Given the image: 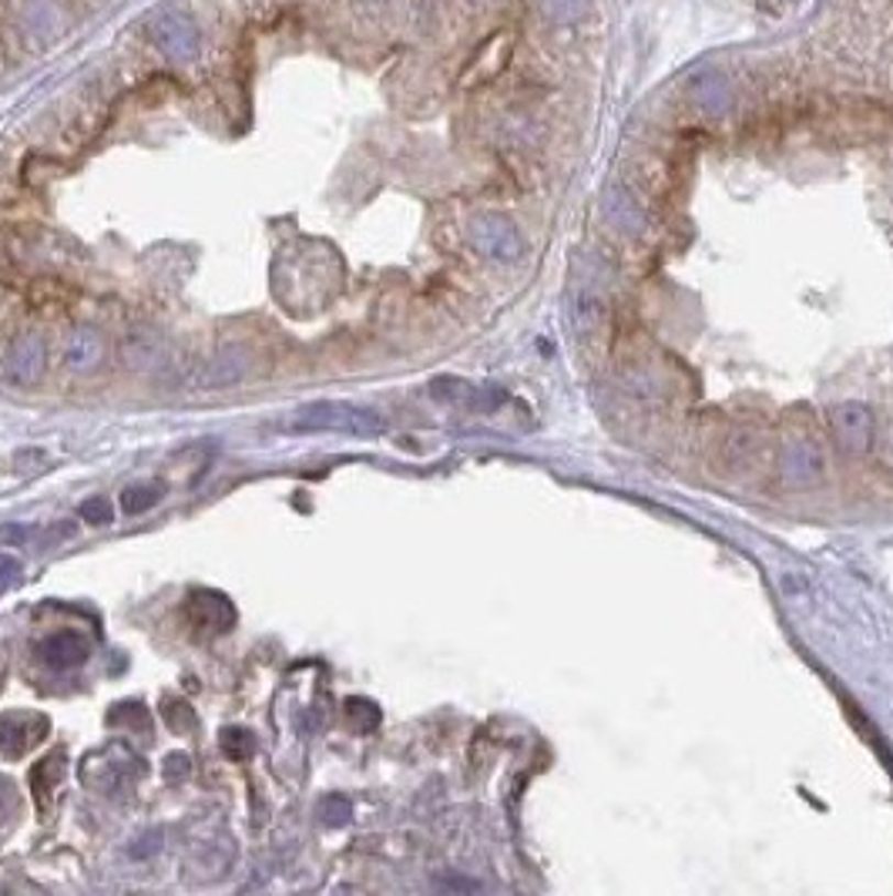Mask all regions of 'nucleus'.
<instances>
[{
  "label": "nucleus",
  "instance_id": "1",
  "mask_svg": "<svg viewBox=\"0 0 893 896\" xmlns=\"http://www.w3.org/2000/svg\"><path fill=\"white\" fill-rule=\"evenodd\" d=\"M293 430L299 433H346V436H379L387 430V420H383L376 410L356 407V403H343V400H319L302 407L293 423Z\"/></svg>",
  "mask_w": 893,
  "mask_h": 896
},
{
  "label": "nucleus",
  "instance_id": "2",
  "mask_svg": "<svg viewBox=\"0 0 893 896\" xmlns=\"http://www.w3.org/2000/svg\"><path fill=\"white\" fill-rule=\"evenodd\" d=\"M148 37L172 60H196L202 54V31L196 18L178 8H162L148 24Z\"/></svg>",
  "mask_w": 893,
  "mask_h": 896
},
{
  "label": "nucleus",
  "instance_id": "3",
  "mask_svg": "<svg viewBox=\"0 0 893 896\" xmlns=\"http://www.w3.org/2000/svg\"><path fill=\"white\" fill-rule=\"evenodd\" d=\"M829 430H834V440L844 454H867L873 440H877V420H873V410L867 403H857V400H847L840 407H834L829 413Z\"/></svg>",
  "mask_w": 893,
  "mask_h": 896
},
{
  "label": "nucleus",
  "instance_id": "4",
  "mask_svg": "<svg viewBox=\"0 0 893 896\" xmlns=\"http://www.w3.org/2000/svg\"><path fill=\"white\" fill-rule=\"evenodd\" d=\"M47 366V343L41 333H21L11 350H8V359H4V373L11 383H18V387H31V383L41 379Z\"/></svg>",
  "mask_w": 893,
  "mask_h": 896
},
{
  "label": "nucleus",
  "instance_id": "5",
  "mask_svg": "<svg viewBox=\"0 0 893 896\" xmlns=\"http://www.w3.org/2000/svg\"><path fill=\"white\" fill-rule=\"evenodd\" d=\"M471 239H474V245H477L484 255H490V259H500V263L515 259V255L521 252V235H518V229L510 225L507 219H500V215H481V219L471 225Z\"/></svg>",
  "mask_w": 893,
  "mask_h": 896
},
{
  "label": "nucleus",
  "instance_id": "6",
  "mask_svg": "<svg viewBox=\"0 0 893 896\" xmlns=\"http://www.w3.org/2000/svg\"><path fill=\"white\" fill-rule=\"evenodd\" d=\"M515 31H497L490 41H484L477 47V54L471 57L467 71H464V85H481V81H490L497 78L507 64H510V54H515Z\"/></svg>",
  "mask_w": 893,
  "mask_h": 896
},
{
  "label": "nucleus",
  "instance_id": "7",
  "mask_svg": "<svg viewBox=\"0 0 893 896\" xmlns=\"http://www.w3.org/2000/svg\"><path fill=\"white\" fill-rule=\"evenodd\" d=\"M37 659L54 668V672H68V668H78L85 659H88V642L78 638L75 631H57L51 638L37 645Z\"/></svg>",
  "mask_w": 893,
  "mask_h": 896
},
{
  "label": "nucleus",
  "instance_id": "8",
  "mask_svg": "<svg viewBox=\"0 0 893 896\" xmlns=\"http://www.w3.org/2000/svg\"><path fill=\"white\" fill-rule=\"evenodd\" d=\"M44 732H47V719H41V716H11V719L0 722V752L18 759L34 742H41Z\"/></svg>",
  "mask_w": 893,
  "mask_h": 896
},
{
  "label": "nucleus",
  "instance_id": "9",
  "mask_svg": "<svg viewBox=\"0 0 893 896\" xmlns=\"http://www.w3.org/2000/svg\"><path fill=\"white\" fill-rule=\"evenodd\" d=\"M188 615L206 631H229L235 624V608L225 595L216 591H196L188 605Z\"/></svg>",
  "mask_w": 893,
  "mask_h": 896
},
{
  "label": "nucleus",
  "instance_id": "10",
  "mask_svg": "<svg viewBox=\"0 0 893 896\" xmlns=\"http://www.w3.org/2000/svg\"><path fill=\"white\" fill-rule=\"evenodd\" d=\"M104 359V336L98 330H75L68 336V346H64V363L75 373H91L98 369Z\"/></svg>",
  "mask_w": 893,
  "mask_h": 896
},
{
  "label": "nucleus",
  "instance_id": "11",
  "mask_svg": "<svg viewBox=\"0 0 893 896\" xmlns=\"http://www.w3.org/2000/svg\"><path fill=\"white\" fill-rule=\"evenodd\" d=\"M245 369H249V356L242 350H225L212 363L202 366L196 383L206 390H225V387H232V383H239L245 376Z\"/></svg>",
  "mask_w": 893,
  "mask_h": 896
},
{
  "label": "nucleus",
  "instance_id": "12",
  "mask_svg": "<svg viewBox=\"0 0 893 896\" xmlns=\"http://www.w3.org/2000/svg\"><path fill=\"white\" fill-rule=\"evenodd\" d=\"M158 356H162V343L152 333H132V336L124 340V363L128 366L148 369V366L158 363Z\"/></svg>",
  "mask_w": 893,
  "mask_h": 896
},
{
  "label": "nucleus",
  "instance_id": "13",
  "mask_svg": "<svg viewBox=\"0 0 893 896\" xmlns=\"http://www.w3.org/2000/svg\"><path fill=\"white\" fill-rule=\"evenodd\" d=\"M592 8V0H541V11L551 24H578Z\"/></svg>",
  "mask_w": 893,
  "mask_h": 896
},
{
  "label": "nucleus",
  "instance_id": "14",
  "mask_svg": "<svg viewBox=\"0 0 893 896\" xmlns=\"http://www.w3.org/2000/svg\"><path fill=\"white\" fill-rule=\"evenodd\" d=\"M158 500H162V484H135L121 494V510L124 515H145Z\"/></svg>",
  "mask_w": 893,
  "mask_h": 896
},
{
  "label": "nucleus",
  "instance_id": "15",
  "mask_svg": "<svg viewBox=\"0 0 893 896\" xmlns=\"http://www.w3.org/2000/svg\"><path fill=\"white\" fill-rule=\"evenodd\" d=\"M816 467H819V457H816L813 446L796 443L793 451H790V457H786V474H790L793 480H809V477H816Z\"/></svg>",
  "mask_w": 893,
  "mask_h": 896
},
{
  "label": "nucleus",
  "instance_id": "16",
  "mask_svg": "<svg viewBox=\"0 0 893 896\" xmlns=\"http://www.w3.org/2000/svg\"><path fill=\"white\" fill-rule=\"evenodd\" d=\"M219 745H222L225 759H232V762H245L255 752V739L245 729H225L219 735Z\"/></svg>",
  "mask_w": 893,
  "mask_h": 896
},
{
  "label": "nucleus",
  "instance_id": "17",
  "mask_svg": "<svg viewBox=\"0 0 893 896\" xmlns=\"http://www.w3.org/2000/svg\"><path fill=\"white\" fill-rule=\"evenodd\" d=\"M346 716H350V722H353L356 732H370L379 722L376 706H373V701H366V698H350L346 701Z\"/></svg>",
  "mask_w": 893,
  "mask_h": 896
},
{
  "label": "nucleus",
  "instance_id": "18",
  "mask_svg": "<svg viewBox=\"0 0 893 896\" xmlns=\"http://www.w3.org/2000/svg\"><path fill=\"white\" fill-rule=\"evenodd\" d=\"M81 518H85L88 524H108V521H111V507H108V500H104V497L85 500V504H81Z\"/></svg>",
  "mask_w": 893,
  "mask_h": 896
},
{
  "label": "nucleus",
  "instance_id": "19",
  "mask_svg": "<svg viewBox=\"0 0 893 896\" xmlns=\"http://www.w3.org/2000/svg\"><path fill=\"white\" fill-rule=\"evenodd\" d=\"M323 816H327L330 826H343L350 819V803L343 796H327L323 799Z\"/></svg>",
  "mask_w": 893,
  "mask_h": 896
},
{
  "label": "nucleus",
  "instance_id": "20",
  "mask_svg": "<svg viewBox=\"0 0 893 896\" xmlns=\"http://www.w3.org/2000/svg\"><path fill=\"white\" fill-rule=\"evenodd\" d=\"M21 578V561L14 554H0V595Z\"/></svg>",
  "mask_w": 893,
  "mask_h": 896
},
{
  "label": "nucleus",
  "instance_id": "21",
  "mask_svg": "<svg viewBox=\"0 0 893 896\" xmlns=\"http://www.w3.org/2000/svg\"><path fill=\"white\" fill-rule=\"evenodd\" d=\"M188 770H191V759L185 755V752H175V755H168V762H165V776L175 783V779H181V776H188Z\"/></svg>",
  "mask_w": 893,
  "mask_h": 896
},
{
  "label": "nucleus",
  "instance_id": "22",
  "mask_svg": "<svg viewBox=\"0 0 893 896\" xmlns=\"http://www.w3.org/2000/svg\"><path fill=\"white\" fill-rule=\"evenodd\" d=\"M474 4H487V0H474Z\"/></svg>",
  "mask_w": 893,
  "mask_h": 896
}]
</instances>
